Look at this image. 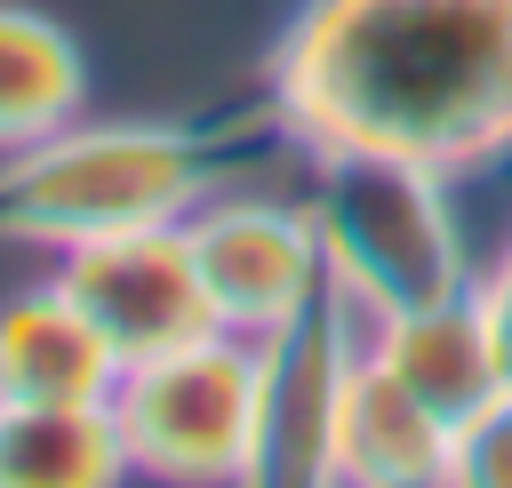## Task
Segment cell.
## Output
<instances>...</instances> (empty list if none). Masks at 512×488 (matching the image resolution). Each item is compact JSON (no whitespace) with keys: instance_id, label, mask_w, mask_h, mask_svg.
I'll list each match as a JSON object with an SVG mask.
<instances>
[{"instance_id":"7c38bea8","label":"cell","mask_w":512,"mask_h":488,"mask_svg":"<svg viewBox=\"0 0 512 488\" xmlns=\"http://www.w3.org/2000/svg\"><path fill=\"white\" fill-rule=\"evenodd\" d=\"M88 112V56L80 40L24 8V0H0V152H24L56 128H72Z\"/></svg>"},{"instance_id":"8fae6325","label":"cell","mask_w":512,"mask_h":488,"mask_svg":"<svg viewBox=\"0 0 512 488\" xmlns=\"http://www.w3.org/2000/svg\"><path fill=\"white\" fill-rule=\"evenodd\" d=\"M128 440L112 400H0V488H112Z\"/></svg>"},{"instance_id":"ba28073f","label":"cell","mask_w":512,"mask_h":488,"mask_svg":"<svg viewBox=\"0 0 512 488\" xmlns=\"http://www.w3.org/2000/svg\"><path fill=\"white\" fill-rule=\"evenodd\" d=\"M368 352H376L440 424L472 416L488 392L512 384V376H504V352H496V336H488V312H480L472 288L448 296V304H416V312L368 320Z\"/></svg>"},{"instance_id":"5bb4252c","label":"cell","mask_w":512,"mask_h":488,"mask_svg":"<svg viewBox=\"0 0 512 488\" xmlns=\"http://www.w3.org/2000/svg\"><path fill=\"white\" fill-rule=\"evenodd\" d=\"M472 296H480V312H488V336H496V352H504V376H512V240L496 248V264L472 280Z\"/></svg>"},{"instance_id":"30bf717a","label":"cell","mask_w":512,"mask_h":488,"mask_svg":"<svg viewBox=\"0 0 512 488\" xmlns=\"http://www.w3.org/2000/svg\"><path fill=\"white\" fill-rule=\"evenodd\" d=\"M328 480H352V488H416V480H448V424L376 360L360 352L352 360V384H344V408H336V456H328Z\"/></svg>"},{"instance_id":"52a82bcc","label":"cell","mask_w":512,"mask_h":488,"mask_svg":"<svg viewBox=\"0 0 512 488\" xmlns=\"http://www.w3.org/2000/svg\"><path fill=\"white\" fill-rule=\"evenodd\" d=\"M56 280L104 328L120 368L160 360V352H176V344L216 328V304H208V280H200V256H192L184 224H136V232L80 240V248H64Z\"/></svg>"},{"instance_id":"277c9868","label":"cell","mask_w":512,"mask_h":488,"mask_svg":"<svg viewBox=\"0 0 512 488\" xmlns=\"http://www.w3.org/2000/svg\"><path fill=\"white\" fill-rule=\"evenodd\" d=\"M112 416H120L136 480H176V488L256 480V416H264L256 336L208 328L160 360L120 368Z\"/></svg>"},{"instance_id":"6da1fadb","label":"cell","mask_w":512,"mask_h":488,"mask_svg":"<svg viewBox=\"0 0 512 488\" xmlns=\"http://www.w3.org/2000/svg\"><path fill=\"white\" fill-rule=\"evenodd\" d=\"M264 96L296 152H392L464 184L512 160V0H296Z\"/></svg>"},{"instance_id":"4fadbf2b","label":"cell","mask_w":512,"mask_h":488,"mask_svg":"<svg viewBox=\"0 0 512 488\" xmlns=\"http://www.w3.org/2000/svg\"><path fill=\"white\" fill-rule=\"evenodd\" d=\"M448 480L456 488H512V384L448 424Z\"/></svg>"},{"instance_id":"8992f818","label":"cell","mask_w":512,"mask_h":488,"mask_svg":"<svg viewBox=\"0 0 512 488\" xmlns=\"http://www.w3.org/2000/svg\"><path fill=\"white\" fill-rule=\"evenodd\" d=\"M192 256L216 304V328L272 336L328 288V248L304 200H256V192H208L192 216Z\"/></svg>"},{"instance_id":"9c48e42d","label":"cell","mask_w":512,"mask_h":488,"mask_svg":"<svg viewBox=\"0 0 512 488\" xmlns=\"http://www.w3.org/2000/svg\"><path fill=\"white\" fill-rule=\"evenodd\" d=\"M120 352L64 280L0 304V400H112Z\"/></svg>"},{"instance_id":"5b68a950","label":"cell","mask_w":512,"mask_h":488,"mask_svg":"<svg viewBox=\"0 0 512 488\" xmlns=\"http://www.w3.org/2000/svg\"><path fill=\"white\" fill-rule=\"evenodd\" d=\"M368 352V312L328 280L296 320L256 336L264 360V416H256V480L264 488H312L336 456V408L352 384V360Z\"/></svg>"},{"instance_id":"3957f363","label":"cell","mask_w":512,"mask_h":488,"mask_svg":"<svg viewBox=\"0 0 512 488\" xmlns=\"http://www.w3.org/2000/svg\"><path fill=\"white\" fill-rule=\"evenodd\" d=\"M296 160H304V208L328 248V280L368 320L448 304L480 280L456 216V176L392 152H296Z\"/></svg>"},{"instance_id":"7a4b0ae2","label":"cell","mask_w":512,"mask_h":488,"mask_svg":"<svg viewBox=\"0 0 512 488\" xmlns=\"http://www.w3.org/2000/svg\"><path fill=\"white\" fill-rule=\"evenodd\" d=\"M296 152L272 96L184 120H72L0 152V248H80L136 224H184L240 168Z\"/></svg>"}]
</instances>
